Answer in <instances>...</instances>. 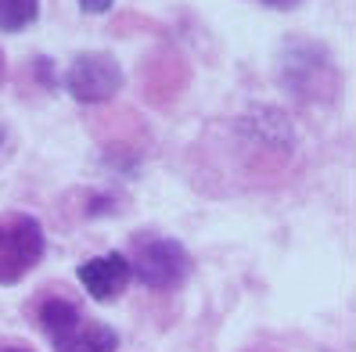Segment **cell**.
I'll return each mask as SVG.
<instances>
[{"label":"cell","mask_w":356,"mask_h":352,"mask_svg":"<svg viewBox=\"0 0 356 352\" xmlns=\"http://www.w3.org/2000/svg\"><path fill=\"white\" fill-rule=\"evenodd\" d=\"M0 352H33V349H26V345H0Z\"/></svg>","instance_id":"cell-10"},{"label":"cell","mask_w":356,"mask_h":352,"mask_svg":"<svg viewBox=\"0 0 356 352\" xmlns=\"http://www.w3.org/2000/svg\"><path fill=\"white\" fill-rule=\"evenodd\" d=\"M83 313H79V305L69 299V295H47L44 302L36 305V324L44 327V335L47 338H58V335H65V330L72 324H79Z\"/></svg>","instance_id":"cell-6"},{"label":"cell","mask_w":356,"mask_h":352,"mask_svg":"<svg viewBox=\"0 0 356 352\" xmlns=\"http://www.w3.org/2000/svg\"><path fill=\"white\" fill-rule=\"evenodd\" d=\"M47 252L44 226L29 212H4L0 216V284L11 287L29 270H36Z\"/></svg>","instance_id":"cell-2"},{"label":"cell","mask_w":356,"mask_h":352,"mask_svg":"<svg viewBox=\"0 0 356 352\" xmlns=\"http://www.w3.org/2000/svg\"><path fill=\"white\" fill-rule=\"evenodd\" d=\"M0 76H4V58H0Z\"/></svg>","instance_id":"cell-11"},{"label":"cell","mask_w":356,"mask_h":352,"mask_svg":"<svg viewBox=\"0 0 356 352\" xmlns=\"http://www.w3.org/2000/svg\"><path fill=\"white\" fill-rule=\"evenodd\" d=\"M115 0H79V8L87 11V15H104V11H112Z\"/></svg>","instance_id":"cell-8"},{"label":"cell","mask_w":356,"mask_h":352,"mask_svg":"<svg viewBox=\"0 0 356 352\" xmlns=\"http://www.w3.org/2000/svg\"><path fill=\"white\" fill-rule=\"evenodd\" d=\"M130 270L134 277L152 287V292H177L191 280L195 259L187 252V244L165 234H137L134 252H130Z\"/></svg>","instance_id":"cell-1"},{"label":"cell","mask_w":356,"mask_h":352,"mask_svg":"<svg viewBox=\"0 0 356 352\" xmlns=\"http://www.w3.org/2000/svg\"><path fill=\"white\" fill-rule=\"evenodd\" d=\"M54 352H115L119 349V330L101 324V320H79L65 335L51 338Z\"/></svg>","instance_id":"cell-5"},{"label":"cell","mask_w":356,"mask_h":352,"mask_svg":"<svg viewBox=\"0 0 356 352\" xmlns=\"http://www.w3.org/2000/svg\"><path fill=\"white\" fill-rule=\"evenodd\" d=\"M266 8H277V11H288V8H299L302 0H263Z\"/></svg>","instance_id":"cell-9"},{"label":"cell","mask_w":356,"mask_h":352,"mask_svg":"<svg viewBox=\"0 0 356 352\" xmlns=\"http://www.w3.org/2000/svg\"><path fill=\"white\" fill-rule=\"evenodd\" d=\"M40 18V0H0V33H22Z\"/></svg>","instance_id":"cell-7"},{"label":"cell","mask_w":356,"mask_h":352,"mask_svg":"<svg viewBox=\"0 0 356 352\" xmlns=\"http://www.w3.org/2000/svg\"><path fill=\"white\" fill-rule=\"evenodd\" d=\"M61 87L76 105H108L122 90V65L104 51H87L72 58V65L61 76Z\"/></svg>","instance_id":"cell-3"},{"label":"cell","mask_w":356,"mask_h":352,"mask_svg":"<svg viewBox=\"0 0 356 352\" xmlns=\"http://www.w3.org/2000/svg\"><path fill=\"white\" fill-rule=\"evenodd\" d=\"M76 277L83 284V292H87L94 302H112L130 287L134 270H130V259L122 252H104V255H94L87 262H79Z\"/></svg>","instance_id":"cell-4"}]
</instances>
